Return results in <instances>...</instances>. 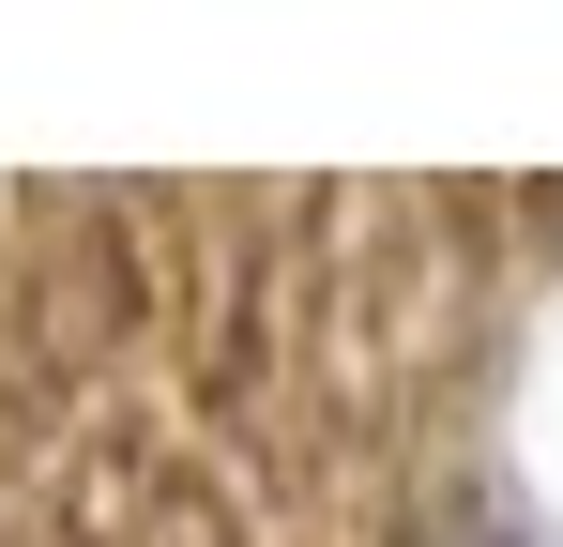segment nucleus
<instances>
[{
    "label": "nucleus",
    "mask_w": 563,
    "mask_h": 547,
    "mask_svg": "<svg viewBox=\"0 0 563 547\" xmlns=\"http://www.w3.org/2000/svg\"><path fill=\"white\" fill-rule=\"evenodd\" d=\"M472 547H518V533H503V517H487V533H472Z\"/></svg>",
    "instance_id": "f257e3e1"
}]
</instances>
